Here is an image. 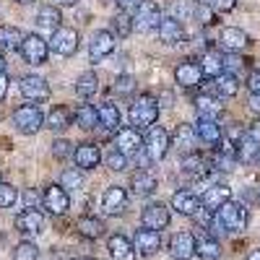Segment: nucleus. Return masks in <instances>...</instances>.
I'll return each mask as SVG.
<instances>
[{
  "label": "nucleus",
  "instance_id": "obj_4",
  "mask_svg": "<svg viewBox=\"0 0 260 260\" xmlns=\"http://www.w3.org/2000/svg\"><path fill=\"white\" fill-rule=\"evenodd\" d=\"M169 133L161 127V125H151L148 127V136L143 141V148H146V154L151 161H161L167 156V151H169Z\"/></svg>",
  "mask_w": 260,
  "mask_h": 260
},
{
  "label": "nucleus",
  "instance_id": "obj_8",
  "mask_svg": "<svg viewBox=\"0 0 260 260\" xmlns=\"http://www.w3.org/2000/svg\"><path fill=\"white\" fill-rule=\"evenodd\" d=\"M115 148L125 156H133L143 148V138H141V133L136 127H120L115 133Z\"/></svg>",
  "mask_w": 260,
  "mask_h": 260
},
{
  "label": "nucleus",
  "instance_id": "obj_19",
  "mask_svg": "<svg viewBox=\"0 0 260 260\" xmlns=\"http://www.w3.org/2000/svg\"><path fill=\"white\" fill-rule=\"evenodd\" d=\"M73 161L78 169H94L102 161V154L94 143H78V148L73 151Z\"/></svg>",
  "mask_w": 260,
  "mask_h": 260
},
{
  "label": "nucleus",
  "instance_id": "obj_27",
  "mask_svg": "<svg viewBox=\"0 0 260 260\" xmlns=\"http://www.w3.org/2000/svg\"><path fill=\"white\" fill-rule=\"evenodd\" d=\"M99 125L107 130V133H117L120 130V110L112 104V102H104L99 104Z\"/></svg>",
  "mask_w": 260,
  "mask_h": 260
},
{
  "label": "nucleus",
  "instance_id": "obj_53",
  "mask_svg": "<svg viewBox=\"0 0 260 260\" xmlns=\"http://www.w3.org/2000/svg\"><path fill=\"white\" fill-rule=\"evenodd\" d=\"M247 136H250V138H255V141L260 143V120H255V122L250 125V130H247Z\"/></svg>",
  "mask_w": 260,
  "mask_h": 260
},
{
  "label": "nucleus",
  "instance_id": "obj_57",
  "mask_svg": "<svg viewBox=\"0 0 260 260\" xmlns=\"http://www.w3.org/2000/svg\"><path fill=\"white\" fill-rule=\"evenodd\" d=\"M78 0H57V6H76Z\"/></svg>",
  "mask_w": 260,
  "mask_h": 260
},
{
  "label": "nucleus",
  "instance_id": "obj_21",
  "mask_svg": "<svg viewBox=\"0 0 260 260\" xmlns=\"http://www.w3.org/2000/svg\"><path fill=\"white\" fill-rule=\"evenodd\" d=\"M107 250H110L112 260H136V255H138L133 242H130L127 237H122V234H112L110 242H107Z\"/></svg>",
  "mask_w": 260,
  "mask_h": 260
},
{
  "label": "nucleus",
  "instance_id": "obj_23",
  "mask_svg": "<svg viewBox=\"0 0 260 260\" xmlns=\"http://www.w3.org/2000/svg\"><path fill=\"white\" fill-rule=\"evenodd\" d=\"M172 208H175L177 213H182V216H195L198 208H201V198L187 192V190H177L175 195H172Z\"/></svg>",
  "mask_w": 260,
  "mask_h": 260
},
{
  "label": "nucleus",
  "instance_id": "obj_15",
  "mask_svg": "<svg viewBox=\"0 0 260 260\" xmlns=\"http://www.w3.org/2000/svg\"><path fill=\"white\" fill-rule=\"evenodd\" d=\"M16 229L24 232V234H39L42 229H45V216H42V211H37V208L21 211L16 216Z\"/></svg>",
  "mask_w": 260,
  "mask_h": 260
},
{
  "label": "nucleus",
  "instance_id": "obj_14",
  "mask_svg": "<svg viewBox=\"0 0 260 260\" xmlns=\"http://www.w3.org/2000/svg\"><path fill=\"white\" fill-rule=\"evenodd\" d=\"M133 247H136V252H141V255H154V252L161 247V234L143 226V229H138L136 237H133Z\"/></svg>",
  "mask_w": 260,
  "mask_h": 260
},
{
  "label": "nucleus",
  "instance_id": "obj_49",
  "mask_svg": "<svg viewBox=\"0 0 260 260\" xmlns=\"http://www.w3.org/2000/svg\"><path fill=\"white\" fill-rule=\"evenodd\" d=\"M73 151H76V148H71V143L65 141V138H57V141L52 143V154H55L57 159H65L68 154H73Z\"/></svg>",
  "mask_w": 260,
  "mask_h": 260
},
{
  "label": "nucleus",
  "instance_id": "obj_60",
  "mask_svg": "<svg viewBox=\"0 0 260 260\" xmlns=\"http://www.w3.org/2000/svg\"><path fill=\"white\" fill-rule=\"evenodd\" d=\"M16 3H24L26 6V3H34V0H16Z\"/></svg>",
  "mask_w": 260,
  "mask_h": 260
},
{
  "label": "nucleus",
  "instance_id": "obj_28",
  "mask_svg": "<svg viewBox=\"0 0 260 260\" xmlns=\"http://www.w3.org/2000/svg\"><path fill=\"white\" fill-rule=\"evenodd\" d=\"M37 26L42 29V31H57L60 26H62V16H60V11L55 8V6H47V8H42L39 13H37Z\"/></svg>",
  "mask_w": 260,
  "mask_h": 260
},
{
  "label": "nucleus",
  "instance_id": "obj_63",
  "mask_svg": "<svg viewBox=\"0 0 260 260\" xmlns=\"http://www.w3.org/2000/svg\"><path fill=\"white\" fill-rule=\"evenodd\" d=\"M0 185H3V175H0Z\"/></svg>",
  "mask_w": 260,
  "mask_h": 260
},
{
  "label": "nucleus",
  "instance_id": "obj_12",
  "mask_svg": "<svg viewBox=\"0 0 260 260\" xmlns=\"http://www.w3.org/2000/svg\"><path fill=\"white\" fill-rule=\"evenodd\" d=\"M169 252L175 260H190L195 255V237L190 232H177L169 240Z\"/></svg>",
  "mask_w": 260,
  "mask_h": 260
},
{
  "label": "nucleus",
  "instance_id": "obj_40",
  "mask_svg": "<svg viewBox=\"0 0 260 260\" xmlns=\"http://www.w3.org/2000/svg\"><path fill=\"white\" fill-rule=\"evenodd\" d=\"M192 18L198 21L201 26H208V24H213V21H216V16H213V8H211V6H206L203 0H198V3L192 6Z\"/></svg>",
  "mask_w": 260,
  "mask_h": 260
},
{
  "label": "nucleus",
  "instance_id": "obj_24",
  "mask_svg": "<svg viewBox=\"0 0 260 260\" xmlns=\"http://www.w3.org/2000/svg\"><path fill=\"white\" fill-rule=\"evenodd\" d=\"M156 31H159V39L164 42V45H177V42L185 39V29H182V24H180V21H175L172 16L161 18V24H159Z\"/></svg>",
  "mask_w": 260,
  "mask_h": 260
},
{
  "label": "nucleus",
  "instance_id": "obj_59",
  "mask_svg": "<svg viewBox=\"0 0 260 260\" xmlns=\"http://www.w3.org/2000/svg\"><path fill=\"white\" fill-rule=\"evenodd\" d=\"M6 71V60H3V55H0V73Z\"/></svg>",
  "mask_w": 260,
  "mask_h": 260
},
{
  "label": "nucleus",
  "instance_id": "obj_32",
  "mask_svg": "<svg viewBox=\"0 0 260 260\" xmlns=\"http://www.w3.org/2000/svg\"><path fill=\"white\" fill-rule=\"evenodd\" d=\"M237 91H240V81H237V76L221 73L219 78H216V94H219V99H232V96H237Z\"/></svg>",
  "mask_w": 260,
  "mask_h": 260
},
{
  "label": "nucleus",
  "instance_id": "obj_1",
  "mask_svg": "<svg viewBox=\"0 0 260 260\" xmlns=\"http://www.w3.org/2000/svg\"><path fill=\"white\" fill-rule=\"evenodd\" d=\"M213 226H219V232H245L247 229V208L237 201H226L213 213Z\"/></svg>",
  "mask_w": 260,
  "mask_h": 260
},
{
  "label": "nucleus",
  "instance_id": "obj_36",
  "mask_svg": "<svg viewBox=\"0 0 260 260\" xmlns=\"http://www.w3.org/2000/svg\"><path fill=\"white\" fill-rule=\"evenodd\" d=\"M96 89H99V78H96L94 71H86V73L78 76V81H76L78 96H91V94H96Z\"/></svg>",
  "mask_w": 260,
  "mask_h": 260
},
{
  "label": "nucleus",
  "instance_id": "obj_41",
  "mask_svg": "<svg viewBox=\"0 0 260 260\" xmlns=\"http://www.w3.org/2000/svg\"><path fill=\"white\" fill-rule=\"evenodd\" d=\"M195 138H198V136H195V127L192 125H180L177 127V146L185 148L187 154H190L192 146H195Z\"/></svg>",
  "mask_w": 260,
  "mask_h": 260
},
{
  "label": "nucleus",
  "instance_id": "obj_5",
  "mask_svg": "<svg viewBox=\"0 0 260 260\" xmlns=\"http://www.w3.org/2000/svg\"><path fill=\"white\" fill-rule=\"evenodd\" d=\"M161 24V11L156 3L151 0H141L136 6V13H133V29L138 31H151V29H159Z\"/></svg>",
  "mask_w": 260,
  "mask_h": 260
},
{
  "label": "nucleus",
  "instance_id": "obj_6",
  "mask_svg": "<svg viewBox=\"0 0 260 260\" xmlns=\"http://www.w3.org/2000/svg\"><path fill=\"white\" fill-rule=\"evenodd\" d=\"M21 57H24L29 65H42L50 55V45L39 34H26L24 42H21Z\"/></svg>",
  "mask_w": 260,
  "mask_h": 260
},
{
  "label": "nucleus",
  "instance_id": "obj_29",
  "mask_svg": "<svg viewBox=\"0 0 260 260\" xmlns=\"http://www.w3.org/2000/svg\"><path fill=\"white\" fill-rule=\"evenodd\" d=\"M201 71H203V76H208V78H219V76L224 73V55H219V52H206V55L201 57Z\"/></svg>",
  "mask_w": 260,
  "mask_h": 260
},
{
  "label": "nucleus",
  "instance_id": "obj_61",
  "mask_svg": "<svg viewBox=\"0 0 260 260\" xmlns=\"http://www.w3.org/2000/svg\"><path fill=\"white\" fill-rule=\"evenodd\" d=\"M76 260H94V257H76Z\"/></svg>",
  "mask_w": 260,
  "mask_h": 260
},
{
  "label": "nucleus",
  "instance_id": "obj_35",
  "mask_svg": "<svg viewBox=\"0 0 260 260\" xmlns=\"http://www.w3.org/2000/svg\"><path fill=\"white\" fill-rule=\"evenodd\" d=\"M76 229H78L81 237H86V240H96V237H102V232H104V224L99 219H91V216H83V219H78Z\"/></svg>",
  "mask_w": 260,
  "mask_h": 260
},
{
  "label": "nucleus",
  "instance_id": "obj_50",
  "mask_svg": "<svg viewBox=\"0 0 260 260\" xmlns=\"http://www.w3.org/2000/svg\"><path fill=\"white\" fill-rule=\"evenodd\" d=\"M206 6H211L213 11H221V13H226V11H232L234 8V3L237 0H203Z\"/></svg>",
  "mask_w": 260,
  "mask_h": 260
},
{
  "label": "nucleus",
  "instance_id": "obj_52",
  "mask_svg": "<svg viewBox=\"0 0 260 260\" xmlns=\"http://www.w3.org/2000/svg\"><path fill=\"white\" fill-rule=\"evenodd\" d=\"M247 86H250V94H260V71L250 73V78H247Z\"/></svg>",
  "mask_w": 260,
  "mask_h": 260
},
{
  "label": "nucleus",
  "instance_id": "obj_51",
  "mask_svg": "<svg viewBox=\"0 0 260 260\" xmlns=\"http://www.w3.org/2000/svg\"><path fill=\"white\" fill-rule=\"evenodd\" d=\"M24 201H26V208H34V206H39V201H45V198H39L37 190H26L24 192Z\"/></svg>",
  "mask_w": 260,
  "mask_h": 260
},
{
  "label": "nucleus",
  "instance_id": "obj_45",
  "mask_svg": "<svg viewBox=\"0 0 260 260\" xmlns=\"http://www.w3.org/2000/svg\"><path fill=\"white\" fill-rule=\"evenodd\" d=\"M133 91H136V78H133V76H120V78L115 81V94L130 96Z\"/></svg>",
  "mask_w": 260,
  "mask_h": 260
},
{
  "label": "nucleus",
  "instance_id": "obj_2",
  "mask_svg": "<svg viewBox=\"0 0 260 260\" xmlns=\"http://www.w3.org/2000/svg\"><path fill=\"white\" fill-rule=\"evenodd\" d=\"M130 122H133L136 130H146L156 122L159 117V102L151 96V94H141L133 99V104H130V112H127Z\"/></svg>",
  "mask_w": 260,
  "mask_h": 260
},
{
  "label": "nucleus",
  "instance_id": "obj_20",
  "mask_svg": "<svg viewBox=\"0 0 260 260\" xmlns=\"http://www.w3.org/2000/svg\"><path fill=\"white\" fill-rule=\"evenodd\" d=\"M192 127H195V136H198L203 143L216 146L221 141V125L216 122L213 117H198V122H195Z\"/></svg>",
  "mask_w": 260,
  "mask_h": 260
},
{
  "label": "nucleus",
  "instance_id": "obj_58",
  "mask_svg": "<svg viewBox=\"0 0 260 260\" xmlns=\"http://www.w3.org/2000/svg\"><path fill=\"white\" fill-rule=\"evenodd\" d=\"M247 260H260V250H252V252L247 255Z\"/></svg>",
  "mask_w": 260,
  "mask_h": 260
},
{
  "label": "nucleus",
  "instance_id": "obj_47",
  "mask_svg": "<svg viewBox=\"0 0 260 260\" xmlns=\"http://www.w3.org/2000/svg\"><path fill=\"white\" fill-rule=\"evenodd\" d=\"M16 198H18V190L13 185H6V182L0 185V208H11Z\"/></svg>",
  "mask_w": 260,
  "mask_h": 260
},
{
  "label": "nucleus",
  "instance_id": "obj_33",
  "mask_svg": "<svg viewBox=\"0 0 260 260\" xmlns=\"http://www.w3.org/2000/svg\"><path fill=\"white\" fill-rule=\"evenodd\" d=\"M21 42L24 34L18 26H0V50H21Z\"/></svg>",
  "mask_w": 260,
  "mask_h": 260
},
{
  "label": "nucleus",
  "instance_id": "obj_13",
  "mask_svg": "<svg viewBox=\"0 0 260 260\" xmlns=\"http://www.w3.org/2000/svg\"><path fill=\"white\" fill-rule=\"evenodd\" d=\"M125 206H127V192H125V187H120V185L107 187L104 198H102L104 213H107V216H117V213L125 211Z\"/></svg>",
  "mask_w": 260,
  "mask_h": 260
},
{
  "label": "nucleus",
  "instance_id": "obj_25",
  "mask_svg": "<svg viewBox=\"0 0 260 260\" xmlns=\"http://www.w3.org/2000/svg\"><path fill=\"white\" fill-rule=\"evenodd\" d=\"M195 110H198V117H219L224 112V104L219 96H211V94H201L195 96Z\"/></svg>",
  "mask_w": 260,
  "mask_h": 260
},
{
  "label": "nucleus",
  "instance_id": "obj_56",
  "mask_svg": "<svg viewBox=\"0 0 260 260\" xmlns=\"http://www.w3.org/2000/svg\"><path fill=\"white\" fill-rule=\"evenodd\" d=\"M115 3L120 6V11H127V8H136L141 0H115Z\"/></svg>",
  "mask_w": 260,
  "mask_h": 260
},
{
  "label": "nucleus",
  "instance_id": "obj_43",
  "mask_svg": "<svg viewBox=\"0 0 260 260\" xmlns=\"http://www.w3.org/2000/svg\"><path fill=\"white\" fill-rule=\"evenodd\" d=\"M39 257V247L34 242H18L13 250V260H37Z\"/></svg>",
  "mask_w": 260,
  "mask_h": 260
},
{
  "label": "nucleus",
  "instance_id": "obj_62",
  "mask_svg": "<svg viewBox=\"0 0 260 260\" xmlns=\"http://www.w3.org/2000/svg\"><path fill=\"white\" fill-rule=\"evenodd\" d=\"M257 201H260V187H257Z\"/></svg>",
  "mask_w": 260,
  "mask_h": 260
},
{
  "label": "nucleus",
  "instance_id": "obj_42",
  "mask_svg": "<svg viewBox=\"0 0 260 260\" xmlns=\"http://www.w3.org/2000/svg\"><path fill=\"white\" fill-rule=\"evenodd\" d=\"M133 31V18H130L125 11H120L115 18H112V34H120V37H127Z\"/></svg>",
  "mask_w": 260,
  "mask_h": 260
},
{
  "label": "nucleus",
  "instance_id": "obj_9",
  "mask_svg": "<svg viewBox=\"0 0 260 260\" xmlns=\"http://www.w3.org/2000/svg\"><path fill=\"white\" fill-rule=\"evenodd\" d=\"M21 94H24L29 102L39 104V102H45L50 96V86L45 78H39V76H24L21 78Z\"/></svg>",
  "mask_w": 260,
  "mask_h": 260
},
{
  "label": "nucleus",
  "instance_id": "obj_31",
  "mask_svg": "<svg viewBox=\"0 0 260 260\" xmlns=\"http://www.w3.org/2000/svg\"><path fill=\"white\" fill-rule=\"evenodd\" d=\"M195 255H201L203 260H219L221 257V245L213 237H201L195 240Z\"/></svg>",
  "mask_w": 260,
  "mask_h": 260
},
{
  "label": "nucleus",
  "instance_id": "obj_39",
  "mask_svg": "<svg viewBox=\"0 0 260 260\" xmlns=\"http://www.w3.org/2000/svg\"><path fill=\"white\" fill-rule=\"evenodd\" d=\"M192 6L190 0H169V16L175 21H187L192 18Z\"/></svg>",
  "mask_w": 260,
  "mask_h": 260
},
{
  "label": "nucleus",
  "instance_id": "obj_38",
  "mask_svg": "<svg viewBox=\"0 0 260 260\" xmlns=\"http://www.w3.org/2000/svg\"><path fill=\"white\" fill-rule=\"evenodd\" d=\"M45 125L52 127V130H65V127L71 125V115H68V110H65V107H55V110L47 115Z\"/></svg>",
  "mask_w": 260,
  "mask_h": 260
},
{
  "label": "nucleus",
  "instance_id": "obj_17",
  "mask_svg": "<svg viewBox=\"0 0 260 260\" xmlns=\"http://www.w3.org/2000/svg\"><path fill=\"white\" fill-rule=\"evenodd\" d=\"M68 190H65L62 185H50L45 190V208L50 213H65L68 211Z\"/></svg>",
  "mask_w": 260,
  "mask_h": 260
},
{
  "label": "nucleus",
  "instance_id": "obj_54",
  "mask_svg": "<svg viewBox=\"0 0 260 260\" xmlns=\"http://www.w3.org/2000/svg\"><path fill=\"white\" fill-rule=\"evenodd\" d=\"M6 91H8V76L0 73V102L6 99Z\"/></svg>",
  "mask_w": 260,
  "mask_h": 260
},
{
  "label": "nucleus",
  "instance_id": "obj_7",
  "mask_svg": "<svg viewBox=\"0 0 260 260\" xmlns=\"http://www.w3.org/2000/svg\"><path fill=\"white\" fill-rule=\"evenodd\" d=\"M78 42H81V37H78V31L76 29H71V26H60L55 34H52V52H57V55H62V57H71L76 50H78Z\"/></svg>",
  "mask_w": 260,
  "mask_h": 260
},
{
  "label": "nucleus",
  "instance_id": "obj_44",
  "mask_svg": "<svg viewBox=\"0 0 260 260\" xmlns=\"http://www.w3.org/2000/svg\"><path fill=\"white\" fill-rule=\"evenodd\" d=\"M245 62H247V60H242L240 52H226V55H224V73H232V76L242 73Z\"/></svg>",
  "mask_w": 260,
  "mask_h": 260
},
{
  "label": "nucleus",
  "instance_id": "obj_22",
  "mask_svg": "<svg viewBox=\"0 0 260 260\" xmlns=\"http://www.w3.org/2000/svg\"><path fill=\"white\" fill-rule=\"evenodd\" d=\"M219 45H221L226 52H242V50L250 45V39H247V34H245L242 29L229 26V29H224V31L219 34Z\"/></svg>",
  "mask_w": 260,
  "mask_h": 260
},
{
  "label": "nucleus",
  "instance_id": "obj_16",
  "mask_svg": "<svg viewBox=\"0 0 260 260\" xmlns=\"http://www.w3.org/2000/svg\"><path fill=\"white\" fill-rule=\"evenodd\" d=\"M175 78H177L180 86H185V89H195V86H201V81H203V71H201L198 62L187 60V62H180L177 65Z\"/></svg>",
  "mask_w": 260,
  "mask_h": 260
},
{
  "label": "nucleus",
  "instance_id": "obj_10",
  "mask_svg": "<svg viewBox=\"0 0 260 260\" xmlns=\"http://www.w3.org/2000/svg\"><path fill=\"white\" fill-rule=\"evenodd\" d=\"M115 50V34L112 31H96L94 37H91V45H89V60L91 62H99V60H104L107 55H110Z\"/></svg>",
  "mask_w": 260,
  "mask_h": 260
},
{
  "label": "nucleus",
  "instance_id": "obj_48",
  "mask_svg": "<svg viewBox=\"0 0 260 260\" xmlns=\"http://www.w3.org/2000/svg\"><path fill=\"white\" fill-rule=\"evenodd\" d=\"M107 167H110L112 172H122V169H127V156L125 154H120V151L115 148L110 156H107Z\"/></svg>",
  "mask_w": 260,
  "mask_h": 260
},
{
  "label": "nucleus",
  "instance_id": "obj_34",
  "mask_svg": "<svg viewBox=\"0 0 260 260\" xmlns=\"http://www.w3.org/2000/svg\"><path fill=\"white\" fill-rule=\"evenodd\" d=\"M206 169H208L206 159H203L201 154H195V151H190V154H185V156H182V172H185V175L201 177Z\"/></svg>",
  "mask_w": 260,
  "mask_h": 260
},
{
  "label": "nucleus",
  "instance_id": "obj_26",
  "mask_svg": "<svg viewBox=\"0 0 260 260\" xmlns=\"http://www.w3.org/2000/svg\"><path fill=\"white\" fill-rule=\"evenodd\" d=\"M130 187H133V192L136 195H151L156 190V177L151 175L148 169H138V172H133V177H130Z\"/></svg>",
  "mask_w": 260,
  "mask_h": 260
},
{
  "label": "nucleus",
  "instance_id": "obj_11",
  "mask_svg": "<svg viewBox=\"0 0 260 260\" xmlns=\"http://www.w3.org/2000/svg\"><path fill=\"white\" fill-rule=\"evenodd\" d=\"M141 224H143L146 229H154V232L164 229V226L169 224V208H167L164 203H151V206H146V211L141 213Z\"/></svg>",
  "mask_w": 260,
  "mask_h": 260
},
{
  "label": "nucleus",
  "instance_id": "obj_37",
  "mask_svg": "<svg viewBox=\"0 0 260 260\" xmlns=\"http://www.w3.org/2000/svg\"><path fill=\"white\" fill-rule=\"evenodd\" d=\"M76 122H78V127H83V130L96 127V125H99V112H96V107H91V104L78 107V112H76Z\"/></svg>",
  "mask_w": 260,
  "mask_h": 260
},
{
  "label": "nucleus",
  "instance_id": "obj_30",
  "mask_svg": "<svg viewBox=\"0 0 260 260\" xmlns=\"http://www.w3.org/2000/svg\"><path fill=\"white\" fill-rule=\"evenodd\" d=\"M237 159L245 161V164H252L255 159H260V143L245 133V138L240 141V146H237Z\"/></svg>",
  "mask_w": 260,
  "mask_h": 260
},
{
  "label": "nucleus",
  "instance_id": "obj_3",
  "mask_svg": "<svg viewBox=\"0 0 260 260\" xmlns=\"http://www.w3.org/2000/svg\"><path fill=\"white\" fill-rule=\"evenodd\" d=\"M13 125L18 133L24 136H34L42 130V125H45V115H42L39 104H24L18 107V110L13 112Z\"/></svg>",
  "mask_w": 260,
  "mask_h": 260
},
{
  "label": "nucleus",
  "instance_id": "obj_55",
  "mask_svg": "<svg viewBox=\"0 0 260 260\" xmlns=\"http://www.w3.org/2000/svg\"><path fill=\"white\" fill-rule=\"evenodd\" d=\"M250 110L260 115V94H250Z\"/></svg>",
  "mask_w": 260,
  "mask_h": 260
},
{
  "label": "nucleus",
  "instance_id": "obj_46",
  "mask_svg": "<svg viewBox=\"0 0 260 260\" xmlns=\"http://www.w3.org/2000/svg\"><path fill=\"white\" fill-rule=\"evenodd\" d=\"M60 185L65 190H78L81 187V172L78 169H65L62 177H60Z\"/></svg>",
  "mask_w": 260,
  "mask_h": 260
},
{
  "label": "nucleus",
  "instance_id": "obj_18",
  "mask_svg": "<svg viewBox=\"0 0 260 260\" xmlns=\"http://www.w3.org/2000/svg\"><path fill=\"white\" fill-rule=\"evenodd\" d=\"M232 198V190L226 187V185H211L206 192H203V201H201V206L206 208V211H211V213H216L226 201Z\"/></svg>",
  "mask_w": 260,
  "mask_h": 260
}]
</instances>
